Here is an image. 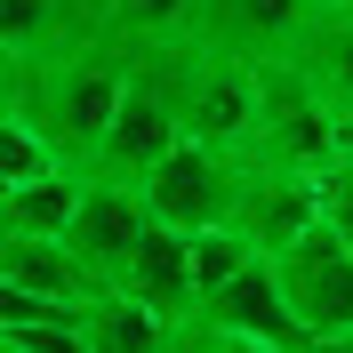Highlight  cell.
<instances>
[{
	"label": "cell",
	"mask_w": 353,
	"mask_h": 353,
	"mask_svg": "<svg viewBox=\"0 0 353 353\" xmlns=\"http://www.w3.org/2000/svg\"><path fill=\"white\" fill-rule=\"evenodd\" d=\"M169 353H281V345H265V337H241V330H217V321H176Z\"/></svg>",
	"instance_id": "17"
},
{
	"label": "cell",
	"mask_w": 353,
	"mask_h": 353,
	"mask_svg": "<svg viewBox=\"0 0 353 353\" xmlns=\"http://www.w3.org/2000/svg\"><path fill=\"white\" fill-rule=\"evenodd\" d=\"M41 169H65V161L41 145V129L24 112H0V185H24V176H41Z\"/></svg>",
	"instance_id": "16"
},
{
	"label": "cell",
	"mask_w": 353,
	"mask_h": 353,
	"mask_svg": "<svg viewBox=\"0 0 353 353\" xmlns=\"http://www.w3.org/2000/svg\"><path fill=\"white\" fill-rule=\"evenodd\" d=\"M0 281L32 289V297H57V305H81L88 297V273L65 257L57 233H0Z\"/></svg>",
	"instance_id": "12"
},
{
	"label": "cell",
	"mask_w": 353,
	"mask_h": 353,
	"mask_svg": "<svg viewBox=\"0 0 353 353\" xmlns=\"http://www.w3.org/2000/svg\"><path fill=\"white\" fill-rule=\"evenodd\" d=\"M17 97H24V57L0 48V112H17Z\"/></svg>",
	"instance_id": "18"
},
{
	"label": "cell",
	"mask_w": 353,
	"mask_h": 353,
	"mask_svg": "<svg viewBox=\"0 0 353 353\" xmlns=\"http://www.w3.org/2000/svg\"><path fill=\"white\" fill-rule=\"evenodd\" d=\"M305 8H337V0H305Z\"/></svg>",
	"instance_id": "20"
},
{
	"label": "cell",
	"mask_w": 353,
	"mask_h": 353,
	"mask_svg": "<svg viewBox=\"0 0 353 353\" xmlns=\"http://www.w3.org/2000/svg\"><path fill=\"white\" fill-rule=\"evenodd\" d=\"M105 289H121V297H137L145 313H161V321H185L193 313V273H185V233H169V225H137V241H129V257L112 265V281Z\"/></svg>",
	"instance_id": "7"
},
{
	"label": "cell",
	"mask_w": 353,
	"mask_h": 353,
	"mask_svg": "<svg viewBox=\"0 0 353 353\" xmlns=\"http://www.w3.org/2000/svg\"><path fill=\"white\" fill-rule=\"evenodd\" d=\"M201 24V0H97V24L121 57H145V48H169V41H193Z\"/></svg>",
	"instance_id": "11"
},
{
	"label": "cell",
	"mask_w": 353,
	"mask_h": 353,
	"mask_svg": "<svg viewBox=\"0 0 353 353\" xmlns=\"http://www.w3.org/2000/svg\"><path fill=\"white\" fill-rule=\"evenodd\" d=\"M265 273H273V289H281L297 337H330V330H345V321H353V249L337 241L321 217H313L297 241L273 249Z\"/></svg>",
	"instance_id": "4"
},
{
	"label": "cell",
	"mask_w": 353,
	"mask_h": 353,
	"mask_svg": "<svg viewBox=\"0 0 353 353\" xmlns=\"http://www.w3.org/2000/svg\"><path fill=\"white\" fill-rule=\"evenodd\" d=\"M72 193H81V169H41L0 193V233H57L72 217Z\"/></svg>",
	"instance_id": "14"
},
{
	"label": "cell",
	"mask_w": 353,
	"mask_h": 353,
	"mask_svg": "<svg viewBox=\"0 0 353 353\" xmlns=\"http://www.w3.org/2000/svg\"><path fill=\"white\" fill-rule=\"evenodd\" d=\"M176 137H185V129H176V105H169V81H161V57L145 48V57H129V88H121V105H112L105 137L88 145L81 176H105V185H129V193H137V176L153 169Z\"/></svg>",
	"instance_id": "2"
},
{
	"label": "cell",
	"mask_w": 353,
	"mask_h": 353,
	"mask_svg": "<svg viewBox=\"0 0 353 353\" xmlns=\"http://www.w3.org/2000/svg\"><path fill=\"white\" fill-rule=\"evenodd\" d=\"M0 353H24V345H0Z\"/></svg>",
	"instance_id": "21"
},
{
	"label": "cell",
	"mask_w": 353,
	"mask_h": 353,
	"mask_svg": "<svg viewBox=\"0 0 353 353\" xmlns=\"http://www.w3.org/2000/svg\"><path fill=\"white\" fill-rule=\"evenodd\" d=\"M121 88H129V57H121L105 32H81V41L48 48V57H24L17 112L41 129V145L65 161V169H81L88 145L105 137L112 105H121Z\"/></svg>",
	"instance_id": "1"
},
{
	"label": "cell",
	"mask_w": 353,
	"mask_h": 353,
	"mask_svg": "<svg viewBox=\"0 0 353 353\" xmlns=\"http://www.w3.org/2000/svg\"><path fill=\"white\" fill-rule=\"evenodd\" d=\"M321 217V193H313L305 169H273V161H241V185H233V233H241L257 257H273L281 241H297L305 225Z\"/></svg>",
	"instance_id": "5"
},
{
	"label": "cell",
	"mask_w": 353,
	"mask_h": 353,
	"mask_svg": "<svg viewBox=\"0 0 353 353\" xmlns=\"http://www.w3.org/2000/svg\"><path fill=\"white\" fill-rule=\"evenodd\" d=\"M249 257H257V249H249L241 233H233V225H209V233H185V273H193V305H201V297H209L217 281H233V273H241Z\"/></svg>",
	"instance_id": "15"
},
{
	"label": "cell",
	"mask_w": 353,
	"mask_h": 353,
	"mask_svg": "<svg viewBox=\"0 0 353 353\" xmlns=\"http://www.w3.org/2000/svg\"><path fill=\"white\" fill-rule=\"evenodd\" d=\"M137 225H145V209H137L129 185H105V176H81V193H72V217L57 225V241H65V257L88 273V289L112 281V265L129 257Z\"/></svg>",
	"instance_id": "6"
},
{
	"label": "cell",
	"mask_w": 353,
	"mask_h": 353,
	"mask_svg": "<svg viewBox=\"0 0 353 353\" xmlns=\"http://www.w3.org/2000/svg\"><path fill=\"white\" fill-rule=\"evenodd\" d=\"M297 353H353V321H345V330H330V337H305Z\"/></svg>",
	"instance_id": "19"
},
{
	"label": "cell",
	"mask_w": 353,
	"mask_h": 353,
	"mask_svg": "<svg viewBox=\"0 0 353 353\" xmlns=\"http://www.w3.org/2000/svg\"><path fill=\"white\" fill-rule=\"evenodd\" d=\"M97 8L88 0H0V48L8 57H48V48L81 41Z\"/></svg>",
	"instance_id": "13"
},
{
	"label": "cell",
	"mask_w": 353,
	"mask_h": 353,
	"mask_svg": "<svg viewBox=\"0 0 353 353\" xmlns=\"http://www.w3.org/2000/svg\"><path fill=\"white\" fill-rule=\"evenodd\" d=\"M305 17H313L305 0H201L193 41L233 48V57H249V65H265V57H281V48L297 41Z\"/></svg>",
	"instance_id": "8"
},
{
	"label": "cell",
	"mask_w": 353,
	"mask_h": 353,
	"mask_svg": "<svg viewBox=\"0 0 353 353\" xmlns=\"http://www.w3.org/2000/svg\"><path fill=\"white\" fill-rule=\"evenodd\" d=\"M0 193H8V185H0Z\"/></svg>",
	"instance_id": "22"
},
{
	"label": "cell",
	"mask_w": 353,
	"mask_h": 353,
	"mask_svg": "<svg viewBox=\"0 0 353 353\" xmlns=\"http://www.w3.org/2000/svg\"><path fill=\"white\" fill-rule=\"evenodd\" d=\"M169 337H176V321L145 313L121 289H88L81 297V353H169Z\"/></svg>",
	"instance_id": "10"
},
{
	"label": "cell",
	"mask_w": 353,
	"mask_h": 353,
	"mask_svg": "<svg viewBox=\"0 0 353 353\" xmlns=\"http://www.w3.org/2000/svg\"><path fill=\"white\" fill-rule=\"evenodd\" d=\"M233 185H241V161L201 145V137H176L153 169L137 176V209L169 233H209V225L233 217Z\"/></svg>",
	"instance_id": "3"
},
{
	"label": "cell",
	"mask_w": 353,
	"mask_h": 353,
	"mask_svg": "<svg viewBox=\"0 0 353 353\" xmlns=\"http://www.w3.org/2000/svg\"><path fill=\"white\" fill-rule=\"evenodd\" d=\"M193 321H217V330L265 337V345H281V353L305 345V337H297V321H289V305H281V289H273V273H265V257H249L233 281H217V289L193 305Z\"/></svg>",
	"instance_id": "9"
}]
</instances>
